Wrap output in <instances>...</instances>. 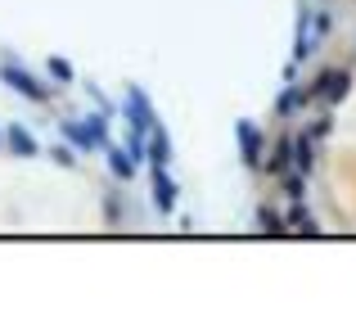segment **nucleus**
<instances>
[{"instance_id": "nucleus-16", "label": "nucleus", "mask_w": 356, "mask_h": 316, "mask_svg": "<svg viewBox=\"0 0 356 316\" xmlns=\"http://www.w3.org/2000/svg\"><path fill=\"white\" fill-rule=\"evenodd\" d=\"M330 132H334V118H330V109H325V113L316 118V123H307V136H312V141H325Z\"/></svg>"}, {"instance_id": "nucleus-15", "label": "nucleus", "mask_w": 356, "mask_h": 316, "mask_svg": "<svg viewBox=\"0 0 356 316\" xmlns=\"http://www.w3.org/2000/svg\"><path fill=\"white\" fill-rule=\"evenodd\" d=\"M45 68H50V77L59 81V86H72V81H77V72H72V63H68V59H59V54H54V59L45 63Z\"/></svg>"}, {"instance_id": "nucleus-6", "label": "nucleus", "mask_w": 356, "mask_h": 316, "mask_svg": "<svg viewBox=\"0 0 356 316\" xmlns=\"http://www.w3.org/2000/svg\"><path fill=\"white\" fill-rule=\"evenodd\" d=\"M149 181H154V203H158V212H172L176 208V181L167 176V167H149Z\"/></svg>"}, {"instance_id": "nucleus-1", "label": "nucleus", "mask_w": 356, "mask_h": 316, "mask_svg": "<svg viewBox=\"0 0 356 316\" xmlns=\"http://www.w3.org/2000/svg\"><path fill=\"white\" fill-rule=\"evenodd\" d=\"M352 90V72L348 68H321L312 77V86H307V95L321 100V104H343Z\"/></svg>"}, {"instance_id": "nucleus-19", "label": "nucleus", "mask_w": 356, "mask_h": 316, "mask_svg": "<svg viewBox=\"0 0 356 316\" xmlns=\"http://www.w3.org/2000/svg\"><path fill=\"white\" fill-rule=\"evenodd\" d=\"M0 145H5V132H0Z\"/></svg>"}, {"instance_id": "nucleus-18", "label": "nucleus", "mask_w": 356, "mask_h": 316, "mask_svg": "<svg viewBox=\"0 0 356 316\" xmlns=\"http://www.w3.org/2000/svg\"><path fill=\"white\" fill-rule=\"evenodd\" d=\"M312 27H316V36L325 41V36L334 32V18H330V14H312Z\"/></svg>"}, {"instance_id": "nucleus-12", "label": "nucleus", "mask_w": 356, "mask_h": 316, "mask_svg": "<svg viewBox=\"0 0 356 316\" xmlns=\"http://www.w3.org/2000/svg\"><path fill=\"white\" fill-rule=\"evenodd\" d=\"M63 141H68L72 150H95V136L86 132V123H72V118L63 123Z\"/></svg>"}, {"instance_id": "nucleus-3", "label": "nucleus", "mask_w": 356, "mask_h": 316, "mask_svg": "<svg viewBox=\"0 0 356 316\" xmlns=\"http://www.w3.org/2000/svg\"><path fill=\"white\" fill-rule=\"evenodd\" d=\"M127 123H131V132H154V127H163V123H158V113H154V109H149V95H145V90H136V86H131L127 90Z\"/></svg>"}, {"instance_id": "nucleus-7", "label": "nucleus", "mask_w": 356, "mask_h": 316, "mask_svg": "<svg viewBox=\"0 0 356 316\" xmlns=\"http://www.w3.org/2000/svg\"><path fill=\"white\" fill-rule=\"evenodd\" d=\"M5 145H9L18 158H36V154H41V145L32 141V132H27L23 123H9V127H5Z\"/></svg>"}, {"instance_id": "nucleus-13", "label": "nucleus", "mask_w": 356, "mask_h": 316, "mask_svg": "<svg viewBox=\"0 0 356 316\" xmlns=\"http://www.w3.org/2000/svg\"><path fill=\"white\" fill-rule=\"evenodd\" d=\"M280 185H284V194H289V199H302V194H307V176L298 172V167L280 172Z\"/></svg>"}, {"instance_id": "nucleus-8", "label": "nucleus", "mask_w": 356, "mask_h": 316, "mask_svg": "<svg viewBox=\"0 0 356 316\" xmlns=\"http://www.w3.org/2000/svg\"><path fill=\"white\" fill-rule=\"evenodd\" d=\"M145 163H149V167H167V163H172V141H167L163 127H154V132H149V141H145Z\"/></svg>"}, {"instance_id": "nucleus-2", "label": "nucleus", "mask_w": 356, "mask_h": 316, "mask_svg": "<svg viewBox=\"0 0 356 316\" xmlns=\"http://www.w3.org/2000/svg\"><path fill=\"white\" fill-rule=\"evenodd\" d=\"M0 81L5 86H14L23 100H32V104H50L54 100V86H45L41 77H32L27 68H18V63H0Z\"/></svg>"}, {"instance_id": "nucleus-4", "label": "nucleus", "mask_w": 356, "mask_h": 316, "mask_svg": "<svg viewBox=\"0 0 356 316\" xmlns=\"http://www.w3.org/2000/svg\"><path fill=\"white\" fill-rule=\"evenodd\" d=\"M235 141H239L243 167H252V172H257V167H261V132L248 123V118H239V123H235Z\"/></svg>"}, {"instance_id": "nucleus-5", "label": "nucleus", "mask_w": 356, "mask_h": 316, "mask_svg": "<svg viewBox=\"0 0 356 316\" xmlns=\"http://www.w3.org/2000/svg\"><path fill=\"white\" fill-rule=\"evenodd\" d=\"M289 167H293V136H280L275 141V150H270V158H261V167L257 172H266V176H280V172H289Z\"/></svg>"}, {"instance_id": "nucleus-10", "label": "nucleus", "mask_w": 356, "mask_h": 316, "mask_svg": "<svg viewBox=\"0 0 356 316\" xmlns=\"http://www.w3.org/2000/svg\"><path fill=\"white\" fill-rule=\"evenodd\" d=\"M293 167H298V172H302V176H312L316 172V141H312V136H293Z\"/></svg>"}, {"instance_id": "nucleus-9", "label": "nucleus", "mask_w": 356, "mask_h": 316, "mask_svg": "<svg viewBox=\"0 0 356 316\" xmlns=\"http://www.w3.org/2000/svg\"><path fill=\"white\" fill-rule=\"evenodd\" d=\"M99 154L108 158V167H113V176H118V181H131V176H136V158H131L127 150H118L113 141H104V150H99Z\"/></svg>"}, {"instance_id": "nucleus-11", "label": "nucleus", "mask_w": 356, "mask_h": 316, "mask_svg": "<svg viewBox=\"0 0 356 316\" xmlns=\"http://www.w3.org/2000/svg\"><path fill=\"white\" fill-rule=\"evenodd\" d=\"M307 104H312V95H307V86H293V81H289V90H284V95L275 100V113H280V118H293L298 109H307Z\"/></svg>"}, {"instance_id": "nucleus-14", "label": "nucleus", "mask_w": 356, "mask_h": 316, "mask_svg": "<svg viewBox=\"0 0 356 316\" xmlns=\"http://www.w3.org/2000/svg\"><path fill=\"white\" fill-rule=\"evenodd\" d=\"M257 226L266 230V235H289V226H284V217H275V212L266 208V203H261L257 208Z\"/></svg>"}, {"instance_id": "nucleus-17", "label": "nucleus", "mask_w": 356, "mask_h": 316, "mask_svg": "<svg viewBox=\"0 0 356 316\" xmlns=\"http://www.w3.org/2000/svg\"><path fill=\"white\" fill-rule=\"evenodd\" d=\"M50 158H54L59 167H72V163H77V150H68V145H54V150H50Z\"/></svg>"}]
</instances>
